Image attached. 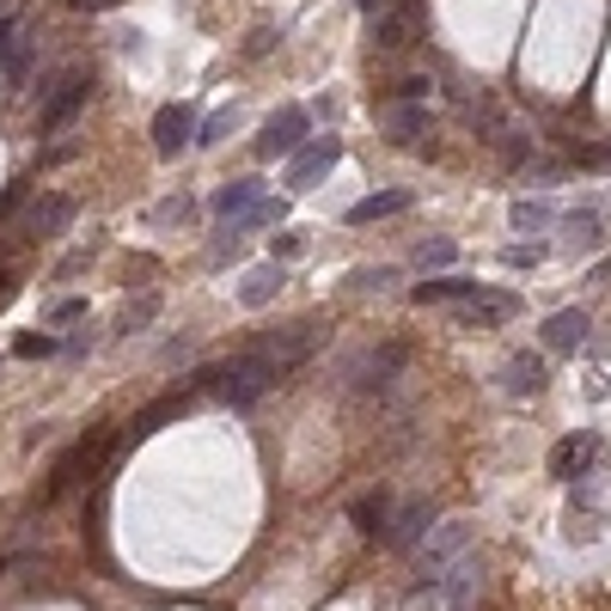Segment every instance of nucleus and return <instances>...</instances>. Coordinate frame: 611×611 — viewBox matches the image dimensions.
<instances>
[{"mask_svg":"<svg viewBox=\"0 0 611 611\" xmlns=\"http://www.w3.org/2000/svg\"><path fill=\"white\" fill-rule=\"evenodd\" d=\"M477 587H483V568L465 556V563H453L441 580H422L410 599V611H465L477 599Z\"/></svg>","mask_w":611,"mask_h":611,"instance_id":"obj_3","label":"nucleus"},{"mask_svg":"<svg viewBox=\"0 0 611 611\" xmlns=\"http://www.w3.org/2000/svg\"><path fill=\"white\" fill-rule=\"evenodd\" d=\"M471 293H477V281H458V275H441V281H416V293H410V300H416V306H441V300L465 306Z\"/></svg>","mask_w":611,"mask_h":611,"instance_id":"obj_17","label":"nucleus"},{"mask_svg":"<svg viewBox=\"0 0 611 611\" xmlns=\"http://www.w3.org/2000/svg\"><path fill=\"white\" fill-rule=\"evenodd\" d=\"M453 251H458L453 239H434V244H422L416 257H422V269H446V263H453Z\"/></svg>","mask_w":611,"mask_h":611,"instance_id":"obj_27","label":"nucleus"},{"mask_svg":"<svg viewBox=\"0 0 611 611\" xmlns=\"http://www.w3.org/2000/svg\"><path fill=\"white\" fill-rule=\"evenodd\" d=\"M159 220H190V202H183V196H171L166 208H159Z\"/></svg>","mask_w":611,"mask_h":611,"instance_id":"obj_34","label":"nucleus"},{"mask_svg":"<svg viewBox=\"0 0 611 611\" xmlns=\"http://www.w3.org/2000/svg\"><path fill=\"white\" fill-rule=\"evenodd\" d=\"M68 220H74V202H68V196H44V202H31L25 232H56V227H68Z\"/></svg>","mask_w":611,"mask_h":611,"instance_id":"obj_18","label":"nucleus"},{"mask_svg":"<svg viewBox=\"0 0 611 611\" xmlns=\"http://www.w3.org/2000/svg\"><path fill=\"white\" fill-rule=\"evenodd\" d=\"M319 336H324V331H319V324H312V319H306V324H288V331L263 336V349H269L275 361H281V373H293V367H300L306 355L319 349Z\"/></svg>","mask_w":611,"mask_h":611,"instance_id":"obj_10","label":"nucleus"},{"mask_svg":"<svg viewBox=\"0 0 611 611\" xmlns=\"http://www.w3.org/2000/svg\"><path fill=\"white\" fill-rule=\"evenodd\" d=\"M13 49H19V19L7 13L0 19V61H13Z\"/></svg>","mask_w":611,"mask_h":611,"instance_id":"obj_31","label":"nucleus"},{"mask_svg":"<svg viewBox=\"0 0 611 611\" xmlns=\"http://www.w3.org/2000/svg\"><path fill=\"white\" fill-rule=\"evenodd\" d=\"M300 135H306V110H300V105H288V110H275V117H269V129H263L257 153H263V159H275V153H288V159H293V153L306 147Z\"/></svg>","mask_w":611,"mask_h":611,"instance_id":"obj_11","label":"nucleus"},{"mask_svg":"<svg viewBox=\"0 0 611 611\" xmlns=\"http://www.w3.org/2000/svg\"><path fill=\"white\" fill-rule=\"evenodd\" d=\"M110 446H117V434H110V428H92L86 441H80L74 453H68V458L56 465V483H49V495H61V489H74L80 477H92L98 465H105V453H110Z\"/></svg>","mask_w":611,"mask_h":611,"instance_id":"obj_4","label":"nucleus"},{"mask_svg":"<svg viewBox=\"0 0 611 611\" xmlns=\"http://www.w3.org/2000/svg\"><path fill=\"white\" fill-rule=\"evenodd\" d=\"M355 281H361V288H385V281H392V269H361Z\"/></svg>","mask_w":611,"mask_h":611,"instance_id":"obj_35","label":"nucleus"},{"mask_svg":"<svg viewBox=\"0 0 611 611\" xmlns=\"http://www.w3.org/2000/svg\"><path fill=\"white\" fill-rule=\"evenodd\" d=\"M428 538V502H410L404 514H392V532H385V544L397 550H416Z\"/></svg>","mask_w":611,"mask_h":611,"instance_id":"obj_16","label":"nucleus"},{"mask_svg":"<svg viewBox=\"0 0 611 611\" xmlns=\"http://www.w3.org/2000/svg\"><path fill=\"white\" fill-rule=\"evenodd\" d=\"M599 458V434L594 428H580V434H563V441L550 446V477H563V483H575V477H587V465Z\"/></svg>","mask_w":611,"mask_h":611,"instance_id":"obj_7","label":"nucleus"},{"mask_svg":"<svg viewBox=\"0 0 611 611\" xmlns=\"http://www.w3.org/2000/svg\"><path fill=\"white\" fill-rule=\"evenodd\" d=\"M507 220H514V232H538V227H550V208L544 202H514Z\"/></svg>","mask_w":611,"mask_h":611,"instance_id":"obj_25","label":"nucleus"},{"mask_svg":"<svg viewBox=\"0 0 611 611\" xmlns=\"http://www.w3.org/2000/svg\"><path fill=\"white\" fill-rule=\"evenodd\" d=\"M86 92H92L86 74H61V86L49 92V105H44V135H61L74 122V110L86 105Z\"/></svg>","mask_w":611,"mask_h":611,"instance_id":"obj_9","label":"nucleus"},{"mask_svg":"<svg viewBox=\"0 0 611 611\" xmlns=\"http://www.w3.org/2000/svg\"><path fill=\"white\" fill-rule=\"evenodd\" d=\"M196 129H202V122H196V110H190V105H166L159 117H153V147L171 159V153H183V141H196Z\"/></svg>","mask_w":611,"mask_h":611,"instance_id":"obj_12","label":"nucleus"},{"mask_svg":"<svg viewBox=\"0 0 611 611\" xmlns=\"http://www.w3.org/2000/svg\"><path fill=\"white\" fill-rule=\"evenodd\" d=\"M587 343V312L580 306H563V312H550L544 319V349H580Z\"/></svg>","mask_w":611,"mask_h":611,"instance_id":"obj_13","label":"nucleus"},{"mask_svg":"<svg viewBox=\"0 0 611 611\" xmlns=\"http://www.w3.org/2000/svg\"><path fill=\"white\" fill-rule=\"evenodd\" d=\"M410 37H416V13H410V7H392V13L373 25V44H380V49H404Z\"/></svg>","mask_w":611,"mask_h":611,"instance_id":"obj_20","label":"nucleus"},{"mask_svg":"<svg viewBox=\"0 0 611 611\" xmlns=\"http://www.w3.org/2000/svg\"><path fill=\"white\" fill-rule=\"evenodd\" d=\"M13 355H19V361H44V355H56V336H44V331H37V336H19Z\"/></svg>","mask_w":611,"mask_h":611,"instance_id":"obj_26","label":"nucleus"},{"mask_svg":"<svg viewBox=\"0 0 611 611\" xmlns=\"http://www.w3.org/2000/svg\"><path fill=\"white\" fill-rule=\"evenodd\" d=\"M227 129H232V117H227V110H214V117H208V122H202V129H196V141H202V147H214V141L227 135Z\"/></svg>","mask_w":611,"mask_h":611,"instance_id":"obj_29","label":"nucleus"},{"mask_svg":"<svg viewBox=\"0 0 611 611\" xmlns=\"http://www.w3.org/2000/svg\"><path fill=\"white\" fill-rule=\"evenodd\" d=\"M404 361H410V349L404 343H385V349H367L361 361L349 367V385L355 392H385V385L404 373Z\"/></svg>","mask_w":611,"mask_h":611,"instance_id":"obj_5","label":"nucleus"},{"mask_svg":"<svg viewBox=\"0 0 611 611\" xmlns=\"http://www.w3.org/2000/svg\"><path fill=\"white\" fill-rule=\"evenodd\" d=\"M471 538H477V526L465 514L434 519V526H428V538L416 544V575H422V580H441L453 563H465V556H471Z\"/></svg>","mask_w":611,"mask_h":611,"instance_id":"obj_2","label":"nucleus"},{"mask_svg":"<svg viewBox=\"0 0 611 611\" xmlns=\"http://www.w3.org/2000/svg\"><path fill=\"white\" fill-rule=\"evenodd\" d=\"M202 380L227 397V404H239V410H244V404H257V397L275 392V380H281V361H275V355L257 343V349L232 355L227 367H214V373H202Z\"/></svg>","mask_w":611,"mask_h":611,"instance_id":"obj_1","label":"nucleus"},{"mask_svg":"<svg viewBox=\"0 0 611 611\" xmlns=\"http://www.w3.org/2000/svg\"><path fill=\"white\" fill-rule=\"evenodd\" d=\"M385 122H392L397 141H416V135H428V105H392Z\"/></svg>","mask_w":611,"mask_h":611,"instance_id":"obj_24","label":"nucleus"},{"mask_svg":"<svg viewBox=\"0 0 611 611\" xmlns=\"http://www.w3.org/2000/svg\"><path fill=\"white\" fill-rule=\"evenodd\" d=\"M594 281H611V257H606V263H599V269H594Z\"/></svg>","mask_w":611,"mask_h":611,"instance_id":"obj_36","label":"nucleus"},{"mask_svg":"<svg viewBox=\"0 0 611 611\" xmlns=\"http://www.w3.org/2000/svg\"><path fill=\"white\" fill-rule=\"evenodd\" d=\"M502 385L514 397H538L544 392V361H538V355H514V361L502 367Z\"/></svg>","mask_w":611,"mask_h":611,"instance_id":"obj_15","label":"nucleus"},{"mask_svg":"<svg viewBox=\"0 0 611 611\" xmlns=\"http://www.w3.org/2000/svg\"><path fill=\"white\" fill-rule=\"evenodd\" d=\"M281 288H288V269H281V263H257V269L239 281V300L244 306H269Z\"/></svg>","mask_w":611,"mask_h":611,"instance_id":"obj_14","label":"nucleus"},{"mask_svg":"<svg viewBox=\"0 0 611 611\" xmlns=\"http://www.w3.org/2000/svg\"><path fill=\"white\" fill-rule=\"evenodd\" d=\"M86 319V300H56L49 306V324H80Z\"/></svg>","mask_w":611,"mask_h":611,"instance_id":"obj_30","label":"nucleus"},{"mask_svg":"<svg viewBox=\"0 0 611 611\" xmlns=\"http://www.w3.org/2000/svg\"><path fill=\"white\" fill-rule=\"evenodd\" d=\"M7 293H13V275H0V300H7Z\"/></svg>","mask_w":611,"mask_h":611,"instance_id":"obj_37","label":"nucleus"},{"mask_svg":"<svg viewBox=\"0 0 611 611\" xmlns=\"http://www.w3.org/2000/svg\"><path fill=\"white\" fill-rule=\"evenodd\" d=\"M355 526H361L367 538H385L392 532V495H361V502H355Z\"/></svg>","mask_w":611,"mask_h":611,"instance_id":"obj_21","label":"nucleus"},{"mask_svg":"<svg viewBox=\"0 0 611 611\" xmlns=\"http://www.w3.org/2000/svg\"><path fill=\"white\" fill-rule=\"evenodd\" d=\"M336 159H343V141H336V135H319V141H306V147L293 153V159H288V171H281V178H288L293 190H312V183H319L324 171L336 166Z\"/></svg>","mask_w":611,"mask_h":611,"instance_id":"obj_6","label":"nucleus"},{"mask_svg":"<svg viewBox=\"0 0 611 611\" xmlns=\"http://www.w3.org/2000/svg\"><path fill=\"white\" fill-rule=\"evenodd\" d=\"M404 208H410V190H380V196L355 202L349 220H355V227H367V220H385V214H404Z\"/></svg>","mask_w":611,"mask_h":611,"instance_id":"obj_19","label":"nucleus"},{"mask_svg":"<svg viewBox=\"0 0 611 611\" xmlns=\"http://www.w3.org/2000/svg\"><path fill=\"white\" fill-rule=\"evenodd\" d=\"M538 257H544L538 244H507V251H502V263H507V269H532Z\"/></svg>","mask_w":611,"mask_h":611,"instance_id":"obj_28","label":"nucleus"},{"mask_svg":"<svg viewBox=\"0 0 611 611\" xmlns=\"http://www.w3.org/2000/svg\"><path fill=\"white\" fill-rule=\"evenodd\" d=\"M458 319L471 324V331H495V324L519 319V300H514V293H502V288H477L471 300L458 306Z\"/></svg>","mask_w":611,"mask_h":611,"instance_id":"obj_8","label":"nucleus"},{"mask_svg":"<svg viewBox=\"0 0 611 611\" xmlns=\"http://www.w3.org/2000/svg\"><path fill=\"white\" fill-rule=\"evenodd\" d=\"M392 7H410V0H392Z\"/></svg>","mask_w":611,"mask_h":611,"instance_id":"obj_38","label":"nucleus"},{"mask_svg":"<svg viewBox=\"0 0 611 611\" xmlns=\"http://www.w3.org/2000/svg\"><path fill=\"white\" fill-rule=\"evenodd\" d=\"M257 196H263V183L257 178H239V183H227V190L214 196V208L232 220V214H251V208H257Z\"/></svg>","mask_w":611,"mask_h":611,"instance_id":"obj_23","label":"nucleus"},{"mask_svg":"<svg viewBox=\"0 0 611 611\" xmlns=\"http://www.w3.org/2000/svg\"><path fill=\"white\" fill-rule=\"evenodd\" d=\"M147 319H153V300L129 306V312H122V331H135V324H147Z\"/></svg>","mask_w":611,"mask_h":611,"instance_id":"obj_32","label":"nucleus"},{"mask_svg":"<svg viewBox=\"0 0 611 611\" xmlns=\"http://www.w3.org/2000/svg\"><path fill=\"white\" fill-rule=\"evenodd\" d=\"M599 244V214L594 208H575L563 220V251H594Z\"/></svg>","mask_w":611,"mask_h":611,"instance_id":"obj_22","label":"nucleus"},{"mask_svg":"<svg viewBox=\"0 0 611 611\" xmlns=\"http://www.w3.org/2000/svg\"><path fill=\"white\" fill-rule=\"evenodd\" d=\"M74 13H110V7H122V0H68Z\"/></svg>","mask_w":611,"mask_h":611,"instance_id":"obj_33","label":"nucleus"}]
</instances>
